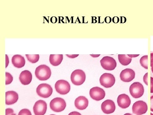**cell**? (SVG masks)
Segmentation results:
<instances>
[{"instance_id":"cell-1","label":"cell","mask_w":153,"mask_h":115,"mask_svg":"<svg viewBox=\"0 0 153 115\" xmlns=\"http://www.w3.org/2000/svg\"><path fill=\"white\" fill-rule=\"evenodd\" d=\"M35 75L39 80H47L51 76V70L48 66L45 65H41L36 68Z\"/></svg>"},{"instance_id":"cell-2","label":"cell","mask_w":153,"mask_h":115,"mask_svg":"<svg viewBox=\"0 0 153 115\" xmlns=\"http://www.w3.org/2000/svg\"><path fill=\"white\" fill-rule=\"evenodd\" d=\"M85 72L82 70L77 69L74 70L71 74V81L75 85H81L85 81Z\"/></svg>"},{"instance_id":"cell-3","label":"cell","mask_w":153,"mask_h":115,"mask_svg":"<svg viewBox=\"0 0 153 115\" xmlns=\"http://www.w3.org/2000/svg\"><path fill=\"white\" fill-rule=\"evenodd\" d=\"M129 90L131 96L135 99L142 97L144 93V87L142 84L138 82L132 84L130 86Z\"/></svg>"},{"instance_id":"cell-4","label":"cell","mask_w":153,"mask_h":115,"mask_svg":"<svg viewBox=\"0 0 153 115\" xmlns=\"http://www.w3.org/2000/svg\"><path fill=\"white\" fill-rule=\"evenodd\" d=\"M50 108L55 112H60L66 108V102L60 97H56L53 99L50 103Z\"/></svg>"},{"instance_id":"cell-5","label":"cell","mask_w":153,"mask_h":115,"mask_svg":"<svg viewBox=\"0 0 153 115\" xmlns=\"http://www.w3.org/2000/svg\"><path fill=\"white\" fill-rule=\"evenodd\" d=\"M36 93L40 97L47 98L52 95L53 89L51 86L48 84H41L37 87Z\"/></svg>"},{"instance_id":"cell-6","label":"cell","mask_w":153,"mask_h":115,"mask_svg":"<svg viewBox=\"0 0 153 115\" xmlns=\"http://www.w3.org/2000/svg\"><path fill=\"white\" fill-rule=\"evenodd\" d=\"M55 88L56 90L59 94L62 95H65L70 92V85L67 81L60 80L56 83Z\"/></svg>"},{"instance_id":"cell-7","label":"cell","mask_w":153,"mask_h":115,"mask_svg":"<svg viewBox=\"0 0 153 115\" xmlns=\"http://www.w3.org/2000/svg\"><path fill=\"white\" fill-rule=\"evenodd\" d=\"M100 84L106 88L111 87L115 83V78L113 75L108 73H104L100 77Z\"/></svg>"},{"instance_id":"cell-8","label":"cell","mask_w":153,"mask_h":115,"mask_svg":"<svg viewBox=\"0 0 153 115\" xmlns=\"http://www.w3.org/2000/svg\"><path fill=\"white\" fill-rule=\"evenodd\" d=\"M133 114L136 115H142L147 112L148 105L146 102L141 100L135 102L132 107Z\"/></svg>"},{"instance_id":"cell-9","label":"cell","mask_w":153,"mask_h":115,"mask_svg":"<svg viewBox=\"0 0 153 115\" xmlns=\"http://www.w3.org/2000/svg\"><path fill=\"white\" fill-rule=\"evenodd\" d=\"M101 66L105 70H112L117 67V62L112 57L106 56L100 61Z\"/></svg>"},{"instance_id":"cell-10","label":"cell","mask_w":153,"mask_h":115,"mask_svg":"<svg viewBox=\"0 0 153 115\" xmlns=\"http://www.w3.org/2000/svg\"><path fill=\"white\" fill-rule=\"evenodd\" d=\"M89 93L91 98L96 101H100L104 99L106 95L103 89L97 87L91 88Z\"/></svg>"},{"instance_id":"cell-11","label":"cell","mask_w":153,"mask_h":115,"mask_svg":"<svg viewBox=\"0 0 153 115\" xmlns=\"http://www.w3.org/2000/svg\"><path fill=\"white\" fill-rule=\"evenodd\" d=\"M47 105L45 102L39 100L36 102L33 107L35 115H44L47 111Z\"/></svg>"},{"instance_id":"cell-12","label":"cell","mask_w":153,"mask_h":115,"mask_svg":"<svg viewBox=\"0 0 153 115\" xmlns=\"http://www.w3.org/2000/svg\"><path fill=\"white\" fill-rule=\"evenodd\" d=\"M135 71L130 68H126L122 70L120 74V78L122 81L125 82H130L135 78Z\"/></svg>"},{"instance_id":"cell-13","label":"cell","mask_w":153,"mask_h":115,"mask_svg":"<svg viewBox=\"0 0 153 115\" xmlns=\"http://www.w3.org/2000/svg\"><path fill=\"white\" fill-rule=\"evenodd\" d=\"M101 108L102 111L105 114H112L115 110V105L112 100L107 99L102 103Z\"/></svg>"},{"instance_id":"cell-14","label":"cell","mask_w":153,"mask_h":115,"mask_svg":"<svg viewBox=\"0 0 153 115\" xmlns=\"http://www.w3.org/2000/svg\"><path fill=\"white\" fill-rule=\"evenodd\" d=\"M117 102L118 106L123 109L128 108L131 104V100L128 95L125 94H121L118 97Z\"/></svg>"},{"instance_id":"cell-15","label":"cell","mask_w":153,"mask_h":115,"mask_svg":"<svg viewBox=\"0 0 153 115\" xmlns=\"http://www.w3.org/2000/svg\"><path fill=\"white\" fill-rule=\"evenodd\" d=\"M33 76L31 72L27 70H24L21 72L19 77L20 82L24 85L29 84L32 81Z\"/></svg>"},{"instance_id":"cell-16","label":"cell","mask_w":153,"mask_h":115,"mask_svg":"<svg viewBox=\"0 0 153 115\" xmlns=\"http://www.w3.org/2000/svg\"><path fill=\"white\" fill-rule=\"evenodd\" d=\"M74 105L78 109L83 110L87 108L88 105V100L84 96H79L75 99Z\"/></svg>"},{"instance_id":"cell-17","label":"cell","mask_w":153,"mask_h":115,"mask_svg":"<svg viewBox=\"0 0 153 115\" xmlns=\"http://www.w3.org/2000/svg\"><path fill=\"white\" fill-rule=\"evenodd\" d=\"M19 95L16 92L13 91H8L6 93V104L11 105L18 101Z\"/></svg>"},{"instance_id":"cell-18","label":"cell","mask_w":153,"mask_h":115,"mask_svg":"<svg viewBox=\"0 0 153 115\" xmlns=\"http://www.w3.org/2000/svg\"><path fill=\"white\" fill-rule=\"evenodd\" d=\"M11 62L14 67L20 68L25 66V60L24 57L19 55H16L12 57Z\"/></svg>"},{"instance_id":"cell-19","label":"cell","mask_w":153,"mask_h":115,"mask_svg":"<svg viewBox=\"0 0 153 115\" xmlns=\"http://www.w3.org/2000/svg\"><path fill=\"white\" fill-rule=\"evenodd\" d=\"M63 59V55H51L49 61L52 66H58L62 63Z\"/></svg>"},{"instance_id":"cell-20","label":"cell","mask_w":153,"mask_h":115,"mask_svg":"<svg viewBox=\"0 0 153 115\" xmlns=\"http://www.w3.org/2000/svg\"><path fill=\"white\" fill-rule=\"evenodd\" d=\"M118 60L122 65L127 66L131 63L132 58L129 57L128 55H118Z\"/></svg>"},{"instance_id":"cell-21","label":"cell","mask_w":153,"mask_h":115,"mask_svg":"<svg viewBox=\"0 0 153 115\" xmlns=\"http://www.w3.org/2000/svg\"><path fill=\"white\" fill-rule=\"evenodd\" d=\"M26 56L28 60L32 63H35L39 61V55H26Z\"/></svg>"},{"instance_id":"cell-22","label":"cell","mask_w":153,"mask_h":115,"mask_svg":"<svg viewBox=\"0 0 153 115\" xmlns=\"http://www.w3.org/2000/svg\"><path fill=\"white\" fill-rule=\"evenodd\" d=\"M141 66L146 69H148V56L145 55L143 56L140 60Z\"/></svg>"},{"instance_id":"cell-23","label":"cell","mask_w":153,"mask_h":115,"mask_svg":"<svg viewBox=\"0 0 153 115\" xmlns=\"http://www.w3.org/2000/svg\"><path fill=\"white\" fill-rule=\"evenodd\" d=\"M13 76L10 73L6 72V85H9L11 84L13 81Z\"/></svg>"},{"instance_id":"cell-24","label":"cell","mask_w":153,"mask_h":115,"mask_svg":"<svg viewBox=\"0 0 153 115\" xmlns=\"http://www.w3.org/2000/svg\"><path fill=\"white\" fill-rule=\"evenodd\" d=\"M18 115H32V114L29 110L23 109L19 111Z\"/></svg>"},{"instance_id":"cell-25","label":"cell","mask_w":153,"mask_h":115,"mask_svg":"<svg viewBox=\"0 0 153 115\" xmlns=\"http://www.w3.org/2000/svg\"><path fill=\"white\" fill-rule=\"evenodd\" d=\"M6 115H16L14 114V110L11 108H7L6 109Z\"/></svg>"},{"instance_id":"cell-26","label":"cell","mask_w":153,"mask_h":115,"mask_svg":"<svg viewBox=\"0 0 153 115\" xmlns=\"http://www.w3.org/2000/svg\"><path fill=\"white\" fill-rule=\"evenodd\" d=\"M148 73L147 72L143 76V80L145 84L147 86L148 85Z\"/></svg>"},{"instance_id":"cell-27","label":"cell","mask_w":153,"mask_h":115,"mask_svg":"<svg viewBox=\"0 0 153 115\" xmlns=\"http://www.w3.org/2000/svg\"><path fill=\"white\" fill-rule=\"evenodd\" d=\"M111 21H112V19H111V17H110V16H106L104 19V21L106 23H110L111 22Z\"/></svg>"},{"instance_id":"cell-28","label":"cell","mask_w":153,"mask_h":115,"mask_svg":"<svg viewBox=\"0 0 153 115\" xmlns=\"http://www.w3.org/2000/svg\"><path fill=\"white\" fill-rule=\"evenodd\" d=\"M120 19L117 16H114L112 18V21L114 23H117L119 22Z\"/></svg>"},{"instance_id":"cell-29","label":"cell","mask_w":153,"mask_h":115,"mask_svg":"<svg viewBox=\"0 0 153 115\" xmlns=\"http://www.w3.org/2000/svg\"><path fill=\"white\" fill-rule=\"evenodd\" d=\"M151 93H153V78L151 77Z\"/></svg>"},{"instance_id":"cell-30","label":"cell","mask_w":153,"mask_h":115,"mask_svg":"<svg viewBox=\"0 0 153 115\" xmlns=\"http://www.w3.org/2000/svg\"><path fill=\"white\" fill-rule=\"evenodd\" d=\"M151 111L153 112V95L151 97Z\"/></svg>"},{"instance_id":"cell-31","label":"cell","mask_w":153,"mask_h":115,"mask_svg":"<svg viewBox=\"0 0 153 115\" xmlns=\"http://www.w3.org/2000/svg\"><path fill=\"white\" fill-rule=\"evenodd\" d=\"M66 55L69 58H76V57L78 56H79V55Z\"/></svg>"},{"instance_id":"cell-32","label":"cell","mask_w":153,"mask_h":115,"mask_svg":"<svg viewBox=\"0 0 153 115\" xmlns=\"http://www.w3.org/2000/svg\"><path fill=\"white\" fill-rule=\"evenodd\" d=\"M68 115H82L80 113L76 111L72 112L70 113Z\"/></svg>"},{"instance_id":"cell-33","label":"cell","mask_w":153,"mask_h":115,"mask_svg":"<svg viewBox=\"0 0 153 115\" xmlns=\"http://www.w3.org/2000/svg\"><path fill=\"white\" fill-rule=\"evenodd\" d=\"M121 23H126L127 19H126V17H124V16H121Z\"/></svg>"},{"instance_id":"cell-34","label":"cell","mask_w":153,"mask_h":115,"mask_svg":"<svg viewBox=\"0 0 153 115\" xmlns=\"http://www.w3.org/2000/svg\"><path fill=\"white\" fill-rule=\"evenodd\" d=\"M153 65V53H151V66Z\"/></svg>"},{"instance_id":"cell-35","label":"cell","mask_w":153,"mask_h":115,"mask_svg":"<svg viewBox=\"0 0 153 115\" xmlns=\"http://www.w3.org/2000/svg\"><path fill=\"white\" fill-rule=\"evenodd\" d=\"M128 55L130 58H133L138 56H139V55Z\"/></svg>"},{"instance_id":"cell-36","label":"cell","mask_w":153,"mask_h":115,"mask_svg":"<svg viewBox=\"0 0 153 115\" xmlns=\"http://www.w3.org/2000/svg\"><path fill=\"white\" fill-rule=\"evenodd\" d=\"M91 56H92L93 57H94V58H97V57H98L100 55H91Z\"/></svg>"},{"instance_id":"cell-37","label":"cell","mask_w":153,"mask_h":115,"mask_svg":"<svg viewBox=\"0 0 153 115\" xmlns=\"http://www.w3.org/2000/svg\"><path fill=\"white\" fill-rule=\"evenodd\" d=\"M124 115H133L132 114H129V113H127V114H124Z\"/></svg>"},{"instance_id":"cell-38","label":"cell","mask_w":153,"mask_h":115,"mask_svg":"<svg viewBox=\"0 0 153 115\" xmlns=\"http://www.w3.org/2000/svg\"><path fill=\"white\" fill-rule=\"evenodd\" d=\"M151 68H152V72L153 73V65L152 66H151Z\"/></svg>"},{"instance_id":"cell-39","label":"cell","mask_w":153,"mask_h":115,"mask_svg":"<svg viewBox=\"0 0 153 115\" xmlns=\"http://www.w3.org/2000/svg\"><path fill=\"white\" fill-rule=\"evenodd\" d=\"M151 115H153V114H152V113H151Z\"/></svg>"},{"instance_id":"cell-40","label":"cell","mask_w":153,"mask_h":115,"mask_svg":"<svg viewBox=\"0 0 153 115\" xmlns=\"http://www.w3.org/2000/svg\"><path fill=\"white\" fill-rule=\"evenodd\" d=\"M54 115V114H51V115Z\"/></svg>"}]
</instances>
